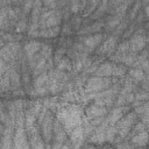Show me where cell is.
<instances>
[{
	"label": "cell",
	"mask_w": 149,
	"mask_h": 149,
	"mask_svg": "<svg viewBox=\"0 0 149 149\" xmlns=\"http://www.w3.org/2000/svg\"><path fill=\"white\" fill-rule=\"evenodd\" d=\"M129 76H130V78L132 79H135V80H142L143 78H144V74H143V72H142V70L140 69V68H134V69H132L130 71H129Z\"/></svg>",
	"instance_id": "cell-18"
},
{
	"label": "cell",
	"mask_w": 149,
	"mask_h": 149,
	"mask_svg": "<svg viewBox=\"0 0 149 149\" xmlns=\"http://www.w3.org/2000/svg\"><path fill=\"white\" fill-rule=\"evenodd\" d=\"M41 47H42V43L37 40H30V41L24 42L22 50H23V54L27 58V62L30 61L35 55L38 54V51L41 50Z\"/></svg>",
	"instance_id": "cell-5"
},
{
	"label": "cell",
	"mask_w": 149,
	"mask_h": 149,
	"mask_svg": "<svg viewBox=\"0 0 149 149\" xmlns=\"http://www.w3.org/2000/svg\"><path fill=\"white\" fill-rule=\"evenodd\" d=\"M107 112H108V108L92 102V104H90V106L86 107V109H85V116H87L88 119L99 118V116L106 115Z\"/></svg>",
	"instance_id": "cell-9"
},
{
	"label": "cell",
	"mask_w": 149,
	"mask_h": 149,
	"mask_svg": "<svg viewBox=\"0 0 149 149\" xmlns=\"http://www.w3.org/2000/svg\"><path fill=\"white\" fill-rule=\"evenodd\" d=\"M55 116L62 123L64 130L69 135L74 128L80 126L83 120V112L81 108L77 105H68L58 108Z\"/></svg>",
	"instance_id": "cell-1"
},
{
	"label": "cell",
	"mask_w": 149,
	"mask_h": 149,
	"mask_svg": "<svg viewBox=\"0 0 149 149\" xmlns=\"http://www.w3.org/2000/svg\"><path fill=\"white\" fill-rule=\"evenodd\" d=\"M3 130H5V125H2V123L0 122V140H1V137H2Z\"/></svg>",
	"instance_id": "cell-22"
},
{
	"label": "cell",
	"mask_w": 149,
	"mask_h": 149,
	"mask_svg": "<svg viewBox=\"0 0 149 149\" xmlns=\"http://www.w3.org/2000/svg\"><path fill=\"white\" fill-rule=\"evenodd\" d=\"M116 42H118V37L113 36V35H109L106 40L102 41V43L100 44V48L98 49V54L101 56L104 55H109L113 52V50L115 49V45H116Z\"/></svg>",
	"instance_id": "cell-8"
},
{
	"label": "cell",
	"mask_w": 149,
	"mask_h": 149,
	"mask_svg": "<svg viewBox=\"0 0 149 149\" xmlns=\"http://www.w3.org/2000/svg\"><path fill=\"white\" fill-rule=\"evenodd\" d=\"M70 144L73 149H79L80 146L84 143V134H83V128L79 126L77 128H74L70 134Z\"/></svg>",
	"instance_id": "cell-10"
},
{
	"label": "cell",
	"mask_w": 149,
	"mask_h": 149,
	"mask_svg": "<svg viewBox=\"0 0 149 149\" xmlns=\"http://www.w3.org/2000/svg\"><path fill=\"white\" fill-rule=\"evenodd\" d=\"M104 40H105V34L97 33V34H91V35L85 36V38H83V43L87 49L92 50V49L99 47Z\"/></svg>",
	"instance_id": "cell-7"
},
{
	"label": "cell",
	"mask_w": 149,
	"mask_h": 149,
	"mask_svg": "<svg viewBox=\"0 0 149 149\" xmlns=\"http://www.w3.org/2000/svg\"><path fill=\"white\" fill-rule=\"evenodd\" d=\"M62 22V13L57 9H45L42 8L40 16V29L57 27Z\"/></svg>",
	"instance_id": "cell-3"
},
{
	"label": "cell",
	"mask_w": 149,
	"mask_h": 149,
	"mask_svg": "<svg viewBox=\"0 0 149 149\" xmlns=\"http://www.w3.org/2000/svg\"><path fill=\"white\" fill-rule=\"evenodd\" d=\"M6 71H7V65H6V63L0 58V78L6 73Z\"/></svg>",
	"instance_id": "cell-20"
},
{
	"label": "cell",
	"mask_w": 149,
	"mask_h": 149,
	"mask_svg": "<svg viewBox=\"0 0 149 149\" xmlns=\"http://www.w3.org/2000/svg\"><path fill=\"white\" fill-rule=\"evenodd\" d=\"M15 123H9L5 126L2 137L0 140V149H12L13 148V135H14Z\"/></svg>",
	"instance_id": "cell-4"
},
{
	"label": "cell",
	"mask_w": 149,
	"mask_h": 149,
	"mask_svg": "<svg viewBox=\"0 0 149 149\" xmlns=\"http://www.w3.org/2000/svg\"><path fill=\"white\" fill-rule=\"evenodd\" d=\"M98 5H99V2H97V1H88V2H86V7H85L84 12L81 13V16L88 17L90 15H92L93 12L95 10V8L98 7Z\"/></svg>",
	"instance_id": "cell-16"
},
{
	"label": "cell",
	"mask_w": 149,
	"mask_h": 149,
	"mask_svg": "<svg viewBox=\"0 0 149 149\" xmlns=\"http://www.w3.org/2000/svg\"><path fill=\"white\" fill-rule=\"evenodd\" d=\"M61 149H73V148L71 147V144H70L69 142H68V143H66V142H64V144L61 147Z\"/></svg>",
	"instance_id": "cell-21"
},
{
	"label": "cell",
	"mask_w": 149,
	"mask_h": 149,
	"mask_svg": "<svg viewBox=\"0 0 149 149\" xmlns=\"http://www.w3.org/2000/svg\"><path fill=\"white\" fill-rule=\"evenodd\" d=\"M69 23H70V26H71V28L74 30H79L80 28H81V24H83V20H81V16H78V15H72L71 17H70V21H69Z\"/></svg>",
	"instance_id": "cell-17"
},
{
	"label": "cell",
	"mask_w": 149,
	"mask_h": 149,
	"mask_svg": "<svg viewBox=\"0 0 149 149\" xmlns=\"http://www.w3.org/2000/svg\"><path fill=\"white\" fill-rule=\"evenodd\" d=\"M130 143L135 147H143L146 146L147 143V132L143 130L141 133H137L136 135H133L132 136V140H130Z\"/></svg>",
	"instance_id": "cell-14"
},
{
	"label": "cell",
	"mask_w": 149,
	"mask_h": 149,
	"mask_svg": "<svg viewBox=\"0 0 149 149\" xmlns=\"http://www.w3.org/2000/svg\"><path fill=\"white\" fill-rule=\"evenodd\" d=\"M72 33H73V29L71 28L70 23H69V22L63 23V26H62V28H61V34H62L63 36H65V37H69Z\"/></svg>",
	"instance_id": "cell-19"
},
{
	"label": "cell",
	"mask_w": 149,
	"mask_h": 149,
	"mask_svg": "<svg viewBox=\"0 0 149 149\" xmlns=\"http://www.w3.org/2000/svg\"><path fill=\"white\" fill-rule=\"evenodd\" d=\"M56 69L59 70V71H64V72L71 71L72 70V62L66 56H64L62 59H59L56 63Z\"/></svg>",
	"instance_id": "cell-15"
},
{
	"label": "cell",
	"mask_w": 149,
	"mask_h": 149,
	"mask_svg": "<svg viewBox=\"0 0 149 149\" xmlns=\"http://www.w3.org/2000/svg\"><path fill=\"white\" fill-rule=\"evenodd\" d=\"M129 109V107H127V106H118V107H115V108H113L111 112H107V116H106V119H105V122L108 125V126H114L127 112L126 111H128Z\"/></svg>",
	"instance_id": "cell-6"
},
{
	"label": "cell",
	"mask_w": 149,
	"mask_h": 149,
	"mask_svg": "<svg viewBox=\"0 0 149 149\" xmlns=\"http://www.w3.org/2000/svg\"><path fill=\"white\" fill-rule=\"evenodd\" d=\"M111 85H113V80L108 77H91L87 81L86 85L84 87L85 93L87 94H93V93H100L107 88L111 87Z\"/></svg>",
	"instance_id": "cell-2"
},
{
	"label": "cell",
	"mask_w": 149,
	"mask_h": 149,
	"mask_svg": "<svg viewBox=\"0 0 149 149\" xmlns=\"http://www.w3.org/2000/svg\"><path fill=\"white\" fill-rule=\"evenodd\" d=\"M59 34H61V27L57 26V27L41 29L38 31V37H43V38H56Z\"/></svg>",
	"instance_id": "cell-13"
},
{
	"label": "cell",
	"mask_w": 149,
	"mask_h": 149,
	"mask_svg": "<svg viewBox=\"0 0 149 149\" xmlns=\"http://www.w3.org/2000/svg\"><path fill=\"white\" fill-rule=\"evenodd\" d=\"M146 36H142L140 34H135L133 35V37L129 40V50L134 51V52H137V51H141L142 48L146 45Z\"/></svg>",
	"instance_id": "cell-11"
},
{
	"label": "cell",
	"mask_w": 149,
	"mask_h": 149,
	"mask_svg": "<svg viewBox=\"0 0 149 149\" xmlns=\"http://www.w3.org/2000/svg\"><path fill=\"white\" fill-rule=\"evenodd\" d=\"M113 68H114L113 62H104L97 68L94 73L98 77H108L109 78L111 76H113Z\"/></svg>",
	"instance_id": "cell-12"
}]
</instances>
